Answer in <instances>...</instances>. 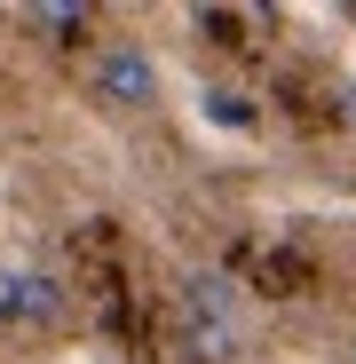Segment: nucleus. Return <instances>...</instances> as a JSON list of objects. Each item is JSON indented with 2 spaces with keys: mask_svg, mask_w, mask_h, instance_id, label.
<instances>
[{
  "mask_svg": "<svg viewBox=\"0 0 356 364\" xmlns=\"http://www.w3.org/2000/svg\"><path fill=\"white\" fill-rule=\"evenodd\" d=\"M174 325H183V348L198 364H230L237 348H246L254 317H246V293H237L222 269H190L183 293H174Z\"/></svg>",
  "mask_w": 356,
  "mask_h": 364,
  "instance_id": "obj_1",
  "label": "nucleus"
},
{
  "mask_svg": "<svg viewBox=\"0 0 356 364\" xmlns=\"http://www.w3.org/2000/svg\"><path fill=\"white\" fill-rule=\"evenodd\" d=\"M87 95L103 111H119V119H135V111H151L166 95V72H158V55L143 40H103L87 55Z\"/></svg>",
  "mask_w": 356,
  "mask_h": 364,
  "instance_id": "obj_2",
  "label": "nucleus"
},
{
  "mask_svg": "<svg viewBox=\"0 0 356 364\" xmlns=\"http://www.w3.org/2000/svg\"><path fill=\"white\" fill-rule=\"evenodd\" d=\"M64 277L32 262H0V333H55L64 325Z\"/></svg>",
  "mask_w": 356,
  "mask_h": 364,
  "instance_id": "obj_3",
  "label": "nucleus"
},
{
  "mask_svg": "<svg viewBox=\"0 0 356 364\" xmlns=\"http://www.w3.org/2000/svg\"><path fill=\"white\" fill-rule=\"evenodd\" d=\"M24 24H32V32H80L87 9H24Z\"/></svg>",
  "mask_w": 356,
  "mask_h": 364,
  "instance_id": "obj_4",
  "label": "nucleus"
}]
</instances>
